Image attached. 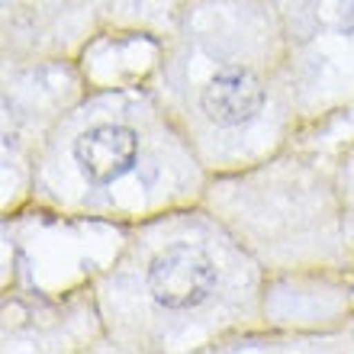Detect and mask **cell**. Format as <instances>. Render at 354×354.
I'll return each instance as SVG.
<instances>
[{
  "instance_id": "2",
  "label": "cell",
  "mask_w": 354,
  "mask_h": 354,
  "mask_svg": "<svg viewBox=\"0 0 354 354\" xmlns=\"http://www.w3.org/2000/svg\"><path fill=\"white\" fill-rule=\"evenodd\" d=\"M77 165L93 184H110L122 177L136 161V139L122 126H97L75 145Z\"/></svg>"
},
{
  "instance_id": "1",
  "label": "cell",
  "mask_w": 354,
  "mask_h": 354,
  "mask_svg": "<svg viewBox=\"0 0 354 354\" xmlns=\"http://www.w3.org/2000/svg\"><path fill=\"white\" fill-rule=\"evenodd\" d=\"M151 297L168 309H190L216 287V268L194 245H174L149 270Z\"/></svg>"
},
{
  "instance_id": "3",
  "label": "cell",
  "mask_w": 354,
  "mask_h": 354,
  "mask_svg": "<svg viewBox=\"0 0 354 354\" xmlns=\"http://www.w3.org/2000/svg\"><path fill=\"white\" fill-rule=\"evenodd\" d=\"M261 84L242 68H223L203 87V110L219 126H239L261 110Z\"/></svg>"
}]
</instances>
